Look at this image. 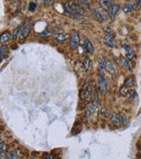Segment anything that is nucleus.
I'll use <instances>...</instances> for the list:
<instances>
[{"instance_id":"nucleus-24","label":"nucleus","mask_w":141,"mask_h":159,"mask_svg":"<svg viewBox=\"0 0 141 159\" xmlns=\"http://www.w3.org/2000/svg\"><path fill=\"white\" fill-rule=\"evenodd\" d=\"M83 65H84V67L86 68V69H90V68H91V62H90L89 58H86L84 59V61H83Z\"/></svg>"},{"instance_id":"nucleus-12","label":"nucleus","mask_w":141,"mask_h":159,"mask_svg":"<svg viewBox=\"0 0 141 159\" xmlns=\"http://www.w3.org/2000/svg\"><path fill=\"white\" fill-rule=\"evenodd\" d=\"M84 45H85V48L86 50H87V51L91 54L95 53V48L92 45V43L90 42V41L87 38H84Z\"/></svg>"},{"instance_id":"nucleus-29","label":"nucleus","mask_w":141,"mask_h":159,"mask_svg":"<svg viewBox=\"0 0 141 159\" xmlns=\"http://www.w3.org/2000/svg\"><path fill=\"white\" fill-rule=\"evenodd\" d=\"M0 157L3 158V159H6V158H8V156L6 155V152H4V151H2V150H0Z\"/></svg>"},{"instance_id":"nucleus-8","label":"nucleus","mask_w":141,"mask_h":159,"mask_svg":"<svg viewBox=\"0 0 141 159\" xmlns=\"http://www.w3.org/2000/svg\"><path fill=\"white\" fill-rule=\"evenodd\" d=\"M68 37H69V35H68V34H65V33H57V34H54V35H53V39H54V41H56V42H64V41H65Z\"/></svg>"},{"instance_id":"nucleus-15","label":"nucleus","mask_w":141,"mask_h":159,"mask_svg":"<svg viewBox=\"0 0 141 159\" xmlns=\"http://www.w3.org/2000/svg\"><path fill=\"white\" fill-rule=\"evenodd\" d=\"M124 50H125V54H126L127 59H129V60L132 59L134 55H135L134 51L132 50V48L131 46H124Z\"/></svg>"},{"instance_id":"nucleus-31","label":"nucleus","mask_w":141,"mask_h":159,"mask_svg":"<svg viewBox=\"0 0 141 159\" xmlns=\"http://www.w3.org/2000/svg\"><path fill=\"white\" fill-rule=\"evenodd\" d=\"M124 64H125L126 67H127V68H128V69H129V70L131 71V66H130V64H129V61H128L127 59H124Z\"/></svg>"},{"instance_id":"nucleus-10","label":"nucleus","mask_w":141,"mask_h":159,"mask_svg":"<svg viewBox=\"0 0 141 159\" xmlns=\"http://www.w3.org/2000/svg\"><path fill=\"white\" fill-rule=\"evenodd\" d=\"M104 40H105V43L108 45V46H109L111 48L115 47V39H114V37L110 34H106L104 35Z\"/></svg>"},{"instance_id":"nucleus-11","label":"nucleus","mask_w":141,"mask_h":159,"mask_svg":"<svg viewBox=\"0 0 141 159\" xmlns=\"http://www.w3.org/2000/svg\"><path fill=\"white\" fill-rule=\"evenodd\" d=\"M99 4H100V6L103 9H109L113 4V0H99Z\"/></svg>"},{"instance_id":"nucleus-26","label":"nucleus","mask_w":141,"mask_h":159,"mask_svg":"<svg viewBox=\"0 0 141 159\" xmlns=\"http://www.w3.org/2000/svg\"><path fill=\"white\" fill-rule=\"evenodd\" d=\"M42 2L46 6H51L54 4V0H42Z\"/></svg>"},{"instance_id":"nucleus-27","label":"nucleus","mask_w":141,"mask_h":159,"mask_svg":"<svg viewBox=\"0 0 141 159\" xmlns=\"http://www.w3.org/2000/svg\"><path fill=\"white\" fill-rule=\"evenodd\" d=\"M9 157L10 158H19V156L17 154V151H12L9 154Z\"/></svg>"},{"instance_id":"nucleus-18","label":"nucleus","mask_w":141,"mask_h":159,"mask_svg":"<svg viewBox=\"0 0 141 159\" xmlns=\"http://www.w3.org/2000/svg\"><path fill=\"white\" fill-rule=\"evenodd\" d=\"M84 97H85V99L86 101H89L91 99V97H92V86H91V84L88 85V87H87V88L86 90V92H85V96Z\"/></svg>"},{"instance_id":"nucleus-16","label":"nucleus","mask_w":141,"mask_h":159,"mask_svg":"<svg viewBox=\"0 0 141 159\" xmlns=\"http://www.w3.org/2000/svg\"><path fill=\"white\" fill-rule=\"evenodd\" d=\"M76 1L82 8H89L92 3V0H76Z\"/></svg>"},{"instance_id":"nucleus-19","label":"nucleus","mask_w":141,"mask_h":159,"mask_svg":"<svg viewBox=\"0 0 141 159\" xmlns=\"http://www.w3.org/2000/svg\"><path fill=\"white\" fill-rule=\"evenodd\" d=\"M8 51V46L7 45H2V47L0 48V57H1V59L3 60L6 57V54H7Z\"/></svg>"},{"instance_id":"nucleus-3","label":"nucleus","mask_w":141,"mask_h":159,"mask_svg":"<svg viewBox=\"0 0 141 159\" xmlns=\"http://www.w3.org/2000/svg\"><path fill=\"white\" fill-rule=\"evenodd\" d=\"M105 9L102 8V9H98V8H95L93 9V15L95 17L97 20H99L100 22H104L108 19V16L109 14H107L105 12H104Z\"/></svg>"},{"instance_id":"nucleus-13","label":"nucleus","mask_w":141,"mask_h":159,"mask_svg":"<svg viewBox=\"0 0 141 159\" xmlns=\"http://www.w3.org/2000/svg\"><path fill=\"white\" fill-rule=\"evenodd\" d=\"M11 40V35L8 31H5L2 35H1V38H0V42H1L2 44H6L9 41Z\"/></svg>"},{"instance_id":"nucleus-14","label":"nucleus","mask_w":141,"mask_h":159,"mask_svg":"<svg viewBox=\"0 0 141 159\" xmlns=\"http://www.w3.org/2000/svg\"><path fill=\"white\" fill-rule=\"evenodd\" d=\"M98 62H99V64H98V69H99V71L100 72H103L104 69H105V67H106V62L107 61L105 60V58L102 56H100L99 58H98Z\"/></svg>"},{"instance_id":"nucleus-17","label":"nucleus","mask_w":141,"mask_h":159,"mask_svg":"<svg viewBox=\"0 0 141 159\" xmlns=\"http://www.w3.org/2000/svg\"><path fill=\"white\" fill-rule=\"evenodd\" d=\"M19 7V3L18 1L17 2H13V3H12L9 6V10H10V12L12 13H14V12H16L18 11Z\"/></svg>"},{"instance_id":"nucleus-23","label":"nucleus","mask_w":141,"mask_h":159,"mask_svg":"<svg viewBox=\"0 0 141 159\" xmlns=\"http://www.w3.org/2000/svg\"><path fill=\"white\" fill-rule=\"evenodd\" d=\"M128 98H129V102H133L134 101V99H135V97H136V91L135 90H131V91H130L129 93H128Z\"/></svg>"},{"instance_id":"nucleus-5","label":"nucleus","mask_w":141,"mask_h":159,"mask_svg":"<svg viewBox=\"0 0 141 159\" xmlns=\"http://www.w3.org/2000/svg\"><path fill=\"white\" fill-rule=\"evenodd\" d=\"M98 88L102 96H105L107 93V81L103 74H101L98 78Z\"/></svg>"},{"instance_id":"nucleus-7","label":"nucleus","mask_w":141,"mask_h":159,"mask_svg":"<svg viewBox=\"0 0 141 159\" xmlns=\"http://www.w3.org/2000/svg\"><path fill=\"white\" fill-rule=\"evenodd\" d=\"M120 10V6L116 5V4H113L109 9H108V14L109 17H110L111 19H114L116 15V13L118 12V11Z\"/></svg>"},{"instance_id":"nucleus-25","label":"nucleus","mask_w":141,"mask_h":159,"mask_svg":"<svg viewBox=\"0 0 141 159\" xmlns=\"http://www.w3.org/2000/svg\"><path fill=\"white\" fill-rule=\"evenodd\" d=\"M119 92H120V94H121L122 96H124V97L126 96V95L129 93V92H128V87H127L126 86H123V87L120 88V91H119Z\"/></svg>"},{"instance_id":"nucleus-1","label":"nucleus","mask_w":141,"mask_h":159,"mask_svg":"<svg viewBox=\"0 0 141 159\" xmlns=\"http://www.w3.org/2000/svg\"><path fill=\"white\" fill-rule=\"evenodd\" d=\"M64 13L73 19L83 17L85 14L83 8L78 3L73 1H69L64 5Z\"/></svg>"},{"instance_id":"nucleus-22","label":"nucleus","mask_w":141,"mask_h":159,"mask_svg":"<svg viewBox=\"0 0 141 159\" xmlns=\"http://www.w3.org/2000/svg\"><path fill=\"white\" fill-rule=\"evenodd\" d=\"M101 115L104 118H107V117L109 116V110H107V108L105 106H102V109H101Z\"/></svg>"},{"instance_id":"nucleus-28","label":"nucleus","mask_w":141,"mask_h":159,"mask_svg":"<svg viewBox=\"0 0 141 159\" xmlns=\"http://www.w3.org/2000/svg\"><path fill=\"white\" fill-rule=\"evenodd\" d=\"M0 150H2V151H4V152H6V151L8 150L7 146H6L4 142H2L1 144H0Z\"/></svg>"},{"instance_id":"nucleus-9","label":"nucleus","mask_w":141,"mask_h":159,"mask_svg":"<svg viewBox=\"0 0 141 159\" xmlns=\"http://www.w3.org/2000/svg\"><path fill=\"white\" fill-rule=\"evenodd\" d=\"M105 69H106L107 73L109 74L110 75H115V65L112 63V61L108 60L106 62V67H105Z\"/></svg>"},{"instance_id":"nucleus-30","label":"nucleus","mask_w":141,"mask_h":159,"mask_svg":"<svg viewBox=\"0 0 141 159\" xmlns=\"http://www.w3.org/2000/svg\"><path fill=\"white\" fill-rule=\"evenodd\" d=\"M19 29H20V28H19H19H16V30L13 32V35H12V37H13L14 39H16V37H17V35H18L19 31Z\"/></svg>"},{"instance_id":"nucleus-6","label":"nucleus","mask_w":141,"mask_h":159,"mask_svg":"<svg viewBox=\"0 0 141 159\" xmlns=\"http://www.w3.org/2000/svg\"><path fill=\"white\" fill-rule=\"evenodd\" d=\"M32 28H33V23H32V22H30L29 24H26V25H24V26H22V27H21V29H20V31H19L20 36H21L22 38H26V37L28 35V34L30 33Z\"/></svg>"},{"instance_id":"nucleus-2","label":"nucleus","mask_w":141,"mask_h":159,"mask_svg":"<svg viewBox=\"0 0 141 159\" xmlns=\"http://www.w3.org/2000/svg\"><path fill=\"white\" fill-rule=\"evenodd\" d=\"M110 121L115 126H122L126 123L127 118L124 112H120L116 115H113L110 119Z\"/></svg>"},{"instance_id":"nucleus-20","label":"nucleus","mask_w":141,"mask_h":159,"mask_svg":"<svg viewBox=\"0 0 141 159\" xmlns=\"http://www.w3.org/2000/svg\"><path fill=\"white\" fill-rule=\"evenodd\" d=\"M135 6H132V5H125L124 7H123V11L125 13H129V12H131L135 10Z\"/></svg>"},{"instance_id":"nucleus-21","label":"nucleus","mask_w":141,"mask_h":159,"mask_svg":"<svg viewBox=\"0 0 141 159\" xmlns=\"http://www.w3.org/2000/svg\"><path fill=\"white\" fill-rule=\"evenodd\" d=\"M134 84H135V80L133 79V77H129L124 81V86H126L127 87H132V86H134Z\"/></svg>"},{"instance_id":"nucleus-4","label":"nucleus","mask_w":141,"mask_h":159,"mask_svg":"<svg viewBox=\"0 0 141 159\" xmlns=\"http://www.w3.org/2000/svg\"><path fill=\"white\" fill-rule=\"evenodd\" d=\"M79 36L77 31L73 30L70 34V47L75 49L79 46Z\"/></svg>"},{"instance_id":"nucleus-32","label":"nucleus","mask_w":141,"mask_h":159,"mask_svg":"<svg viewBox=\"0 0 141 159\" xmlns=\"http://www.w3.org/2000/svg\"><path fill=\"white\" fill-rule=\"evenodd\" d=\"M137 6H138V7H139V8H141V0H138V3H137Z\"/></svg>"}]
</instances>
